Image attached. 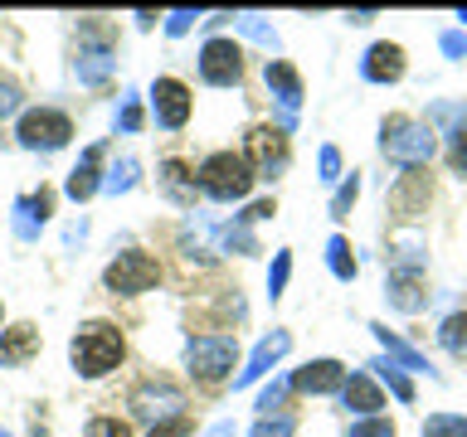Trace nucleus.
I'll return each instance as SVG.
<instances>
[{
	"mask_svg": "<svg viewBox=\"0 0 467 437\" xmlns=\"http://www.w3.org/2000/svg\"><path fill=\"white\" fill-rule=\"evenodd\" d=\"M448 170L467 180V122L458 131H448Z\"/></svg>",
	"mask_w": 467,
	"mask_h": 437,
	"instance_id": "obj_35",
	"label": "nucleus"
},
{
	"mask_svg": "<svg viewBox=\"0 0 467 437\" xmlns=\"http://www.w3.org/2000/svg\"><path fill=\"white\" fill-rule=\"evenodd\" d=\"M83 437H137V428H131L127 418H117V413H98V418H88Z\"/></svg>",
	"mask_w": 467,
	"mask_h": 437,
	"instance_id": "obj_30",
	"label": "nucleus"
},
{
	"mask_svg": "<svg viewBox=\"0 0 467 437\" xmlns=\"http://www.w3.org/2000/svg\"><path fill=\"white\" fill-rule=\"evenodd\" d=\"M131 185H137V160H122V166H117L112 170V180H108V189H112V195H117V189H131Z\"/></svg>",
	"mask_w": 467,
	"mask_h": 437,
	"instance_id": "obj_39",
	"label": "nucleus"
},
{
	"mask_svg": "<svg viewBox=\"0 0 467 437\" xmlns=\"http://www.w3.org/2000/svg\"><path fill=\"white\" fill-rule=\"evenodd\" d=\"M263 83H268V93L277 97V107H283V131H292V112L302 107V97H306V87H302V73L287 64V58H268L263 64Z\"/></svg>",
	"mask_w": 467,
	"mask_h": 437,
	"instance_id": "obj_14",
	"label": "nucleus"
},
{
	"mask_svg": "<svg viewBox=\"0 0 467 437\" xmlns=\"http://www.w3.org/2000/svg\"><path fill=\"white\" fill-rule=\"evenodd\" d=\"M287 350H292V330H268V335H263V340L254 345V355H248V364L239 370V379H234V384H239V389L258 384V379L268 374L273 364H277V360L287 355Z\"/></svg>",
	"mask_w": 467,
	"mask_h": 437,
	"instance_id": "obj_16",
	"label": "nucleus"
},
{
	"mask_svg": "<svg viewBox=\"0 0 467 437\" xmlns=\"http://www.w3.org/2000/svg\"><path fill=\"white\" fill-rule=\"evenodd\" d=\"M200 78L210 87H239L244 83V49L224 35H210L200 49Z\"/></svg>",
	"mask_w": 467,
	"mask_h": 437,
	"instance_id": "obj_10",
	"label": "nucleus"
},
{
	"mask_svg": "<svg viewBox=\"0 0 467 437\" xmlns=\"http://www.w3.org/2000/svg\"><path fill=\"white\" fill-rule=\"evenodd\" d=\"M127 360V335L112 320H88L68 340V364L78 379H108Z\"/></svg>",
	"mask_w": 467,
	"mask_h": 437,
	"instance_id": "obj_2",
	"label": "nucleus"
},
{
	"mask_svg": "<svg viewBox=\"0 0 467 437\" xmlns=\"http://www.w3.org/2000/svg\"><path fill=\"white\" fill-rule=\"evenodd\" d=\"M195 180H200V195H204V199H214V204H239V199L254 195L258 175H254V166L244 160V151H214V156L200 160Z\"/></svg>",
	"mask_w": 467,
	"mask_h": 437,
	"instance_id": "obj_3",
	"label": "nucleus"
},
{
	"mask_svg": "<svg viewBox=\"0 0 467 437\" xmlns=\"http://www.w3.org/2000/svg\"><path fill=\"white\" fill-rule=\"evenodd\" d=\"M356 199H360V170H350L331 195V218H346L350 209H356Z\"/></svg>",
	"mask_w": 467,
	"mask_h": 437,
	"instance_id": "obj_27",
	"label": "nucleus"
},
{
	"mask_svg": "<svg viewBox=\"0 0 467 437\" xmlns=\"http://www.w3.org/2000/svg\"><path fill=\"white\" fill-rule=\"evenodd\" d=\"M190 428H195V422H190V413H181V418H171V422H156L146 437H190Z\"/></svg>",
	"mask_w": 467,
	"mask_h": 437,
	"instance_id": "obj_38",
	"label": "nucleus"
},
{
	"mask_svg": "<svg viewBox=\"0 0 467 437\" xmlns=\"http://www.w3.org/2000/svg\"><path fill=\"white\" fill-rule=\"evenodd\" d=\"M244 160L254 166L258 180H277V175L292 166V141H287V131L273 127V122L248 127V131H244Z\"/></svg>",
	"mask_w": 467,
	"mask_h": 437,
	"instance_id": "obj_5",
	"label": "nucleus"
},
{
	"mask_svg": "<svg viewBox=\"0 0 467 437\" xmlns=\"http://www.w3.org/2000/svg\"><path fill=\"white\" fill-rule=\"evenodd\" d=\"M190 25H195V10H175L171 20H166V29H171V35H185Z\"/></svg>",
	"mask_w": 467,
	"mask_h": 437,
	"instance_id": "obj_43",
	"label": "nucleus"
},
{
	"mask_svg": "<svg viewBox=\"0 0 467 437\" xmlns=\"http://www.w3.org/2000/svg\"><path fill=\"white\" fill-rule=\"evenodd\" d=\"M239 364V340L229 330H204L185 340V370L195 384H224Z\"/></svg>",
	"mask_w": 467,
	"mask_h": 437,
	"instance_id": "obj_4",
	"label": "nucleus"
},
{
	"mask_svg": "<svg viewBox=\"0 0 467 437\" xmlns=\"http://www.w3.org/2000/svg\"><path fill=\"white\" fill-rule=\"evenodd\" d=\"M379 156L400 170H429L438 156V131L409 112H389L379 122Z\"/></svg>",
	"mask_w": 467,
	"mask_h": 437,
	"instance_id": "obj_1",
	"label": "nucleus"
},
{
	"mask_svg": "<svg viewBox=\"0 0 467 437\" xmlns=\"http://www.w3.org/2000/svg\"><path fill=\"white\" fill-rule=\"evenodd\" d=\"M423 437H467L462 413H429L423 418Z\"/></svg>",
	"mask_w": 467,
	"mask_h": 437,
	"instance_id": "obj_28",
	"label": "nucleus"
},
{
	"mask_svg": "<svg viewBox=\"0 0 467 437\" xmlns=\"http://www.w3.org/2000/svg\"><path fill=\"white\" fill-rule=\"evenodd\" d=\"M438 345H443L452 360H467V311H448L438 320Z\"/></svg>",
	"mask_w": 467,
	"mask_h": 437,
	"instance_id": "obj_24",
	"label": "nucleus"
},
{
	"mask_svg": "<svg viewBox=\"0 0 467 437\" xmlns=\"http://www.w3.org/2000/svg\"><path fill=\"white\" fill-rule=\"evenodd\" d=\"M287 393H292V374H283V379H273V384H268V389H263L258 399H254V408H258V418H268L273 408H283V403H287Z\"/></svg>",
	"mask_w": 467,
	"mask_h": 437,
	"instance_id": "obj_31",
	"label": "nucleus"
},
{
	"mask_svg": "<svg viewBox=\"0 0 467 437\" xmlns=\"http://www.w3.org/2000/svg\"><path fill=\"white\" fill-rule=\"evenodd\" d=\"M458 20H462V29H467V10H458Z\"/></svg>",
	"mask_w": 467,
	"mask_h": 437,
	"instance_id": "obj_46",
	"label": "nucleus"
},
{
	"mask_svg": "<svg viewBox=\"0 0 467 437\" xmlns=\"http://www.w3.org/2000/svg\"><path fill=\"white\" fill-rule=\"evenodd\" d=\"M15 107H20V87H15V83H0V117H10Z\"/></svg>",
	"mask_w": 467,
	"mask_h": 437,
	"instance_id": "obj_42",
	"label": "nucleus"
},
{
	"mask_svg": "<svg viewBox=\"0 0 467 437\" xmlns=\"http://www.w3.org/2000/svg\"><path fill=\"white\" fill-rule=\"evenodd\" d=\"M273 214H277V199H254L239 218H244V224H258V218H273Z\"/></svg>",
	"mask_w": 467,
	"mask_h": 437,
	"instance_id": "obj_41",
	"label": "nucleus"
},
{
	"mask_svg": "<svg viewBox=\"0 0 467 437\" xmlns=\"http://www.w3.org/2000/svg\"><path fill=\"white\" fill-rule=\"evenodd\" d=\"M370 335L379 340V350H385V360H394V364H400L404 374H429V370H433V364L423 360L419 350L404 340V335H394V330L385 326V320H370Z\"/></svg>",
	"mask_w": 467,
	"mask_h": 437,
	"instance_id": "obj_18",
	"label": "nucleus"
},
{
	"mask_svg": "<svg viewBox=\"0 0 467 437\" xmlns=\"http://www.w3.org/2000/svg\"><path fill=\"white\" fill-rule=\"evenodd\" d=\"M234 29H244V35L254 39V44H263L268 54H277V49H283V39H277V29H273L268 20H263V15H234Z\"/></svg>",
	"mask_w": 467,
	"mask_h": 437,
	"instance_id": "obj_25",
	"label": "nucleus"
},
{
	"mask_svg": "<svg viewBox=\"0 0 467 437\" xmlns=\"http://www.w3.org/2000/svg\"><path fill=\"white\" fill-rule=\"evenodd\" d=\"M385 297H389L394 311L414 316V311H423V306H429V277H423V268H389Z\"/></svg>",
	"mask_w": 467,
	"mask_h": 437,
	"instance_id": "obj_15",
	"label": "nucleus"
},
{
	"mask_svg": "<svg viewBox=\"0 0 467 437\" xmlns=\"http://www.w3.org/2000/svg\"><path fill=\"white\" fill-rule=\"evenodd\" d=\"M327 268H331L336 282H356L360 262H356V248H350L346 233H331V239H327Z\"/></svg>",
	"mask_w": 467,
	"mask_h": 437,
	"instance_id": "obj_23",
	"label": "nucleus"
},
{
	"mask_svg": "<svg viewBox=\"0 0 467 437\" xmlns=\"http://www.w3.org/2000/svg\"><path fill=\"white\" fill-rule=\"evenodd\" d=\"M219 248H224V253H239V258H254L258 253V239L248 233L244 218H234V224L219 229Z\"/></svg>",
	"mask_w": 467,
	"mask_h": 437,
	"instance_id": "obj_26",
	"label": "nucleus"
},
{
	"mask_svg": "<svg viewBox=\"0 0 467 437\" xmlns=\"http://www.w3.org/2000/svg\"><path fill=\"white\" fill-rule=\"evenodd\" d=\"M346 20H350V25H370L375 10H346Z\"/></svg>",
	"mask_w": 467,
	"mask_h": 437,
	"instance_id": "obj_44",
	"label": "nucleus"
},
{
	"mask_svg": "<svg viewBox=\"0 0 467 437\" xmlns=\"http://www.w3.org/2000/svg\"><path fill=\"white\" fill-rule=\"evenodd\" d=\"M292 432H297V418L292 413H268L248 428V437H292Z\"/></svg>",
	"mask_w": 467,
	"mask_h": 437,
	"instance_id": "obj_32",
	"label": "nucleus"
},
{
	"mask_svg": "<svg viewBox=\"0 0 467 437\" xmlns=\"http://www.w3.org/2000/svg\"><path fill=\"white\" fill-rule=\"evenodd\" d=\"M365 370H370V374H375V384H379V389H389L400 403H414V379H409V374H404L394 360H385V355H379V360H370V364H365Z\"/></svg>",
	"mask_w": 467,
	"mask_h": 437,
	"instance_id": "obj_22",
	"label": "nucleus"
},
{
	"mask_svg": "<svg viewBox=\"0 0 467 437\" xmlns=\"http://www.w3.org/2000/svg\"><path fill=\"white\" fill-rule=\"evenodd\" d=\"M438 49H443V58H452V64L467 58V29H443V35H438Z\"/></svg>",
	"mask_w": 467,
	"mask_h": 437,
	"instance_id": "obj_37",
	"label": "nucleus"
},
{
	"mask_svg": "<svg viewBox=\"0 0 467 437\" xmlns=\"http://www.w3.org/2000/svg\"><path fill=\"white\" fill-rule=\"evenodd\" d=\"M287 282H292V248H277L273 253V268H268V297L277 301L287 291Z\"/></svg>",
	"mask_w": 467,
	"mask_h": 437,
	"instance_id": "obj_29",
	"label": "nucleus"
},
{
	"mask_svg": "<svg viewBox=\"0 0 467 437\" xmlns=\"http://www.w3.org/2000/svg\"><path fill=\"white\" fill-rule=\"evenodd\" d=\"M429 204H433V170H404L400 180L389 185L385 209H389L394 224H419V218L429 214Z\"/></svg>",
	"mask_w": 467,
	"mask_h": 437,
	"instance_id": "obj_9",
	"label": "nucleus"
},
{
	"mask_svg": "<svg viewBox=\"0 0 467 437\" xmlns=\"http://www.w3.org/2000/svg\"><path fill=\"white\" fill-rule=\"evenodd\" d=\"M409 73V54H404V44H389V39H379L365 49L360 58V78L365 83H375V87H389V83H400Z\"/></svg>",
	"mask_w": 467,
	"mask_h": 437,
	"instance_id": "obj_13",
	"label": "nucleus"
},
{
	"mask_svg": "<svg viewBox=\"0 0 467 437\" xmlns=\"http://www.w3.org/2000/svg\"><path fill=\"white\" fill-rule=\"evenodd\" d=\"M346 379H350V370L341 360L321 355V360H306L302 370H292V393H312V399H321V393H341Z\"/></svg>",
	"mask_w": 467,
	"mask_h": 437,
	"instance_id": "obj_12",
	"label": "nucleus"
},
{
	"mask_svg": "<svg viewBox=\"0 0 467 437\" xmlns=\"http://www.w3.org/2000/svg\"><path fill=\"white\" fill-rule=\"evenodd\" d=\"M317 180H327V185L346 180V175H341V151H336V146H321V151H317Z\"/></svg>",
	"mask_w": 467,
	"mask_h": 437,
	"instance_id": "obj_36",
	"label": "nucleus"
},
{
	"mask_svg": "<svg viewBox=\"0 0 467 437\" xmlns=\"http://www.w3.org/2000/svg\"><path fill=\"white\" fill-rule=\"evenodd\" d=\"M341 403H346V413H356V418H375L379 408H385V389L375 384V374L356 370L341 389Z\"/></svg>",
	"mask_w": 467,
	"mask_h": 437,
	"instance_id": "obj_17",
	"label": "nucleus"
},
{
	"mask_svg": "<svg viewBox=\"0 0 467 437\" xmlns=\"http://www.w3.org/2000/svg\"><path fill=\"white\" fill-rule=\"evenodd\" d=\"M156 282H161V262L151 253H141V248L117 253L108 262V272H102V287H108L112 297H141V291H151Z\"/></svg>",
	"mask_w": 467,
	"mask_h": 437,
	"instance_id": "obj_6",
	"label": "nucleus"
},
{
	"mask_svg": "<svg viewBox=\"0 0 467 437\" xmlns=\"http://www.w3.org/2000/svg\"><path fill=\"white\" fill-rule=\"evenodd\" d=\"M102 185V146H88L83 151V160L73 166V175H68V199H88L93 189Z\"/></svg>",
	"mask_w": 467,
	"mask_h": 437,
	"instance_id": "obj_21",
	"label": "nucleus"
},
{
	"mask_svg": "<svg viewBox=\"0 0 467 437\" xmlns=\"http://www.w3.org/2000/svg\"><path fill=\"white\" fill-rule=\"evenodd\" d=\"M190 107H195V97H190V87L181 78H156L151 83V112H156V127L166 131H181L190 122Z\"/></svg>",
	"mask_w": 467,
	"mask_h": 437,
	"instance_id": "obj_11",
	"label": "nucleus"
},
{
	"mask_svg": "<svg viewBox=\"0 0 467 437\" xmlns=\"http://www.w3.org/2000/svg\"><path fill=\"white\" fill-rule=\"evenodd\" d=\"M0 320H5V306H0Z\"/></svg>",
	"mask_w": 467,
	"mask_h": 437,
	"instance_id": "obj_47",
	"label": "nucleus"
},
{
	"mask_svg": "<svg viewBox=\"0 0 467 437\" xmlns=\"http://www.w3.org/2000/svg\"><path fill=\"white\" fill-rule=\"evenodd\" d=\"M108 68H112V58L102 49H83L78 54V78L83 83H102V78H108Z\"/></svg>",
	"mask_w": 467,
	"mask_h": 437,
	"instance_id": "obj_33",
	"label": "nucleus"
},
{
	"mask_svg": "<svg viewBox=\"0 0 467 437\" xmlns=\"http://www.w3.org/2000/svg\"><path fill=\"white\" fill-rule=\"evenodd\" d=\"M210 437H234V422H219V428H210Z\"/></svg>",
	"mask_w": 467,
	"mask_h": 437,
	"instance_id": "obj_45",
	"label": "nucleus"
},
{
	"mask_svg": "<svg viewBox=\"0 0 467 437\" xmlns=\"http://www.w3.org/2000/svg\"><path fill=\"white\" fill-rule=\"evenodd\" d=\"M15 137H20L25 151H64L73 141V122L58 107H29L20 117V127H15Z\"/></svg>",
	"mask_w": 467,
	"mask_h": 437,
	"instance_id": "obj_8",
	"label": "nucleus"
},
{
	"mask_svg": "<svg viewBox=\"0 0 467 437\" xmlns=\"http://www.w3.org/2000/svg\"><path fill=\"white\" fill-rule=\"evenodd\" d=\"M346 437H400V428H394V418L375 413V418H356Z\"/></svg>",
	"mask_w": 467,
	"mask_h": 437,
	"instance_id": "obj_34",
	"label": "nucleus"
},
{
	"mask_svg": "<svg viewBox=\"0 0 467 437\" xmlns=\"http://www.w3.org/2000/svg\"><path fill=\"white\" fill-rule=\"evenodd\" d=\"M141 122H146V117H141V102L127 97V107H122V117H117V127H122V131H141Z\"/></svg>",
	"mask_w": 467,
	"mask_h": 437,
	"instance_id": "obj_40",
	"label": "nucleus"
},
{
	"mask_svg": "<svg viewBox=\"0 0 467 437\" xmlns=\"http://www.w3.org/2000/svg\"><path fill=\"white\" fill-rule=\"evenodd\" d=\"M161 189H166V195L181 204V209H190V204H195V195H200V180H195V170L185 166V160H161Z\"/></svg>",
	"mask_w": 467,
	"mask_h": 437,
	"instance_id": "obj_20",
	"label": "nucleus"
},
{
	"mask_svg": "<svg viewBox=\"0 0 467 437\" xmlns=\"http://www.w3.org/2000/svg\"><path fill=\"white\" fill-rule=\"evenodd\" d=\"M185 408H190V399H185V389L175 384V379H146V384L131 389V413H137L146 428L181 418Z\"/></svg>",
	"mask_w": 467,
	"mask_h": 437,
	"instance_id": "obj_7",
	"label": "nucleus"
},
{
	"mask_svg": "<svg viewBox=\"0 0 467 437\" xmlns=\"http://www.w3.org/2000/svg\"><path fill=\"white\" fill-rule=\"evenodd\" d=\"M39 355V330L29 326V320H15L10 330H0V364L5 370H20Z\"/></svg>",
	"mask_w": 467,
	"mask_h": 437,
	"instance_id": "obj_19",
	"label": "nucleus"
}]
</instances>
